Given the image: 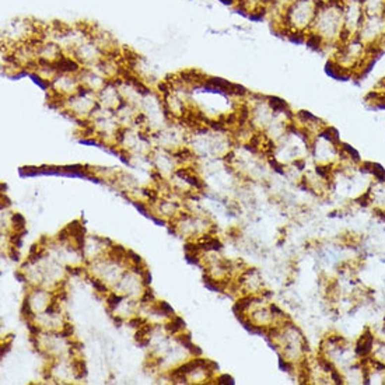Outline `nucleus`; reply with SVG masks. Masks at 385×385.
Returning <instances> with one entry per match:
<instances>
[{
	"mask_svg": "<svg viewBox=\"0 0 385 385\" xmlns=\"http://www.w3.org/2000/svg\"><path fill=\"white\" fill-rule=\"evenodd\" d=\"M307 42L320 49H329L331 53L347 40L342 4L339 0H322L311 30L305 37Z\"/></svg>",
	"mask_w": 385,
	"mask_h": 385,
	"instance_id": "nucleus-1",
	"label": "nucleus"
},
{
	"mask_svg": "<svg viewBox=\"0 0 385 385\" xmlns=\"http://www.w3.org/2000/svg\"><path fill=\"white\" fill-rule=\"evenodd\" d=\"M377 53L366 47L359 38L353 37L344 40L331 53L329 67L332 74H337L340 77L359 76L364 74L369 69Z\"/></svg>",
	"mask_w": 385,
	"mask_h": 385,
	"instance_id": "nucleus-2",
	"label": "nucleus"
},
{
	"mask_svg": "<svg viewBox=\"0 0 385 385\" xmlns=\"http://www.w3.org/2000/svg\"><path fill=\"white\" fill-rule=\"evenodd\" d=\"M322 0H289L280 13H276L278 27L287 35L307 37L318 13Z\"/></svg>",
	"mask_w": 385,
	"mask_h": 385,
	"instance_id": "nucleus-3",
	"label": "nucleus"
},
{
	"mask_svg": "<svg viewBox=\"0 0 385 385\" xmlns=\"http://www.w3.org/2000/svg\"><path fill=\"white\" fill-rule=\"evenodd\" d=\"M356 38L376 53L385 49V16H366Z\"/></svg>",
	"mask_w": 385,
	"mask_h": 385,
	"instance_id": "nucleus-4",
	"label": "nucleus"
},
{
	"mask_svg": "<svg viewBox=\"0 0 385 385\" xmlns=\"http://www.w3.org/2000/svg\"><path fill=\"white\" fill-rule=\"evenodd\" d=\"M366 16H385V0H361Z\"/></svg>",
	"mask_w": 385,
	"mask_h": 385,
	"instance_id": "nucleus-5",
	"label": "nucleus"
},
{
	"mask_svg": "<svg viewBox=\"0 0 385 385\" xmlns=\"http://www.w3.org/2000/svg\"><path fill=\"white\" fill-rule=\"evenodd\" d=\"M373 343H374V336L373 335L367 334V335L361 336L359 343H357V347H356V353L360 357H366L373 350Z\"/></svg>",
	"mask_w": 385,
	"mask_h": 385,
	"instance_id": "nucleus-6",
	"label": "nucleus"
},
{
	"mask_svg": "<svg viewBox=\"0 0 385 385\" xmlns=\"http://www.w3.org/2000/svg\"><path fill=\"white\" fill-rule=\"evenodd\" d=\"M184 327H185L184 321L181 320V318H174L171 324L167 325V329H168L170 332H172V334H175V332H178L181 329H184Z\"/></svg>",
	"mask_w": 385,
	"mask_h": 385,
	"instance_id": "nucleus-7",
	"label": "nucleus"
},
{
	"mask_svg": "<svg viewBox=\"0 0 385 385\" xmlns=\"http://www.w3.org/2000/svg\"><path fill=\"white\" fill-rule=\"evenodd\" d=\"M119 301H121V297H119V295H116L115 293L114 294L109 295V298H108V304H109V307H111V308H115V307L119 304Z\"/></svg>",
	"mask_w": 385,
	"mask_h": 385,
	"instance_id": "nucleus-8",
	"label": "nucleus"
},
{
	"mask_svg": "<svg viewBox=\"0 0 385 385\" xmlns=\"http://www.w3.org/2000/svg\"><path fill=\"white\" fill-rule=\"evenodd\" d=\"M93 286L96 287L99 293H104V291H107V286H105L104 283L98 282V280H93Z\"/></svg>",
	"mask_w": 385,
	"mask_h": 385,
	"instance_id": "nucleus-9",
	"label": "nucleus"
}]
</instances>
